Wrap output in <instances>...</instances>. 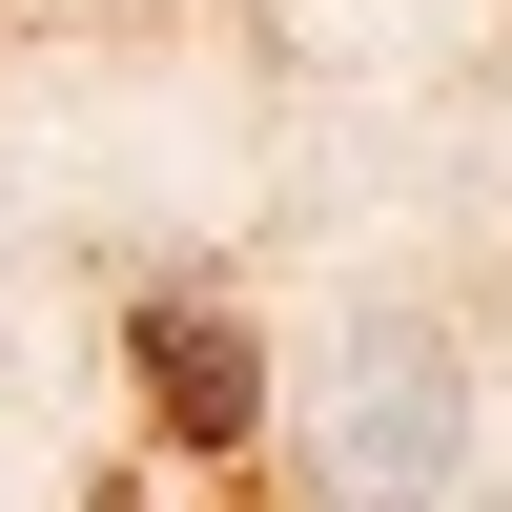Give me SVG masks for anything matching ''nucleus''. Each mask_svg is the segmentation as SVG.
Masks as SVG:
<instances>
[{
	"label": "nucleus",
	"mask_w": 512,
	"mask_h": 512,
	"mask_svg": "<svg viewBox=\"0 0 512 512\" xmlns=\"http://www.w3.org/2000/svg\"><path fill=\"white\" fill-rule=\"evenodd\" d=\"M308 472L349 492V512H431L451 472H472V369H451V328L369 308L349 349L308 369Z\"/></svg>",
	"instance_id": "f257e3e1"
},
{
	"label": "nucleus",
	"mask_w": 512,
	"mask_h": 512,
	"mask_svg": "<svg viewBox=\"0 0 512 512\" xmlns=\"http://www.w3.org/2000/svg\"><path fill=\"white\" fill-rule=\"evenodd\" d=\"M123 369H144V410H164V451H267V349H246L226 308H205L185 267L123 308Z\"/></svg>",
	"instance_id": "f03ea898"
},
{
	"label": "nucleus",
	"mask_w": 512,
	"mask_h": 512,
	"mask_svg": "<svg viewBox=\"0 0 512 512\" xmlns=\"http://www.w3.org/2000/svg\"><path fill=\"white\" fill-rule=\"evenodd\" d=\"M21 21H123V0H21Z\"/></svg>",
	"instance_id": "7ed1b4c3"
},
{
	"label": "nucleus",
	"mask_w": 512,
	"mask_h": 512,
	"mask_svg": "<svg viewBox=\"0 0 512 512\" xmlns=\"http://www.w3.org/2000/svg\"><path fill=\"white\" fill-rule=\"evenodd\" d=\"M82 512H144V492H123V472H103V492H82Z\"/></svg>",
	"instance_id": "20e7f679"
}]
</instances>
